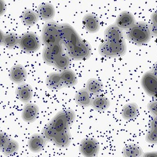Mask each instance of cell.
<instances>
[{
    "label": "cell",
    "mask_w": 157,
    "mask_h": 157,
    "mask_svg": "<svg viewBox=\"0 0 157 157\" xmlns=\"http://www.w3.org/2000/svg\"><path fill=\"white\" fill-rule=\"evenodd\" d=\"M16 93L18 99L24 103L29 102L32 98L33 95L32 88L27 84H24L18 86Z\"/></svg>",
    "instance_id": "5bb4252c"
},
{
    "label": "cell",
    "mask_w": 157,
    "mask_h": 157,
    "mask_svg": "<svg viewBox=\"0 0 157 157\" xmlns=\"http://www.w3.org/2000/svg\"><path fill=\"white\" fill-rule=\"evenodd\" d=\"M42 57L44 61L49 65H53L54 57L49 47L46 46L44 49L42 54Z\"/></svg>",
    "instance_id": "f546056e"
},
{
    "label": "cell",
    "mask_w": 157,
    "mask_h": 157,
    "mask_svg": "<svg viewBox=\"0 0 157 157\" xmlns=\"http://www.w3.org/2000/svg\"><path fill=\"white\" fill-rule=\"evenodd\" d=\"M92 95L86 88L80 90L76 93L75 97L76 103L79 106L88 107L91 105L93 98Z\"/></svg>",
    "instance_id": "9a60e30c"
},
{
    "label": "cell",
    "mask_w": 157,
    "mask_h": 157,
    "mask_svg": "<svg viewBox=\"0 0 157 157\" xmlns=\"http://www.w3.org/2000/svg\"><path fill=\"white\" fill-rule=\"evenodd\" d=\"M42 41L46 46L62 42L59 25L53 21L47 23L42 30Z\"/></svg>",
    "instance_id": "5b68a950"
},
{
    "label": "cell",
    "mask_w": 157,
    "mask_h": 157,
    "mask_svg": "<svg viewBox=\"0 0 157 157\" xmlns=\"http://www.w3.org/2000/svg\"><path fill=\"white\" fill-rule=\"evenodd\" d=\"M46 83L48 88L54 90L60 89L64 87L60 74L57 73H52L48 74Z\"/></svg>",
    "instance_id": "d6986e66"
},
{
    "label": "cell",
    "mask_w": 157,
    "mask_h": 157,
    "mask_svg": "<svg viewBox=\"0 0 157 157\" xmlns=\"http://www.w3.org/2000/svg\"><path fill=\"white\" fill-rule=\"evenodd\" d=\"M80 150L82 154L85 157H95L99 151V144L96 139L86 138L81 142Z\"/></svg>",
    "instance_id": "ba28073f"
},
{
    "label": "cell",
    "mask_w": 157,
    "mask_h": 157,
    "mask_svg": "<svg viewBox=\"0 0 157 157\" xmlns=\"http://www.w3.org/2000/svg\"><path fill=\"white\" fill-rule=\"evenodd\" d=\"M147 108L153 117H157V101L149 103L147 105Z\"/></svg>",
    "instance_id": "4dcf8cb0"
},
{
    "label": "cell",
    "mask_w": 157,
    "mask_h": 157,
    "mask_svg": "<svg viewBox=\"0 0 157 157\" xmlns=\"http://www.w3.org/2000/svg\"><path fill=\"white\" fill-rule=\"evenodd\" d=\"M144 157H157V151H152V152H147L144 153Z\"/></svg>",
    "instance_id": "e575fe53"
},
{
    "label": "cell",
    "mask_w": 157,
    "mask_h": 157,
    "mask_svg": "<svg viewBox=\"0 0 157 157\" xmlns=\"http://www.w3.org/2000/svg\"><path fill=\"white\" fill-rule=\"evenodd\" d=\"M55 9L51 3H44L40 4L38 9L39 18L44 20L52 19L55 15Z\"/></svg>",
    "instance_id": "2e32d148"
},
{
    "label": "cell",
    "mask_w": 157,
    "mask_h": 157,
    "mask_svg": "<svg viewBox=\"0 0 157 157\" xmlns=\"http://www.w3.org/2000/svg\"><path fill=\"white\" fill-rule=\"evenodd\" d=\"M127 46L125 40L113 41H107L99 46V52L101 56L106 58H117L125 54Z\"/></svg>",
    "instance_id": "277c9868"
},
{
    "label": "cell",
    "mask_w": 157,
    "mask_h": 157,
    "mask_svg": "<svg viewBox=\"0 0 157 157\" xmlns=\"http://www.w3.org/2000/svg\"><path fill=\"white\" fill-rule=\"evenodd\" d=\"M19 39L16 34L14 33H9L4 34L3 44L8 48H13L17 45Z\"/></svg>",
    "instance_id": "f1b7e54d"
},
{
    "label": "cell",
    "mask_w": 157,
    "mask_h": 157,
    "mask_svg": "<svg viewBox=\"0 0 157 157\" xmlns=\"http://www.w3.org/2000/svg\"><path fill=\"white\" fill-rule=\"evenodd\" d=\"M70 57L66 54H63L55 58L53 65L59 70H66L68 68L70 64Z\"/></svg>",
    "instance_id": "4316f807"
},
{
    "label": "cell",
    "mask_w": 157,
    "mask_h": 157,
    "mask_svg": "<svg viewBox=\"0 0 157 157\" xmlns=\"http://www.w3.org/2000/svg\"><path fill=\"white\" fill-rule=\"evenodd\" d=\"M62 42L69 57L77 61L87 59L90 56L91 48L87 41L83 40L75 30L68 24L59 25Z\"/></svg>",
    "instance_id": "6da1fadb"
},
{
    "label": "cell",
    "mask_w": 157,
    "mask_h": 157,
    "mask_svg": "<svg viewBox=\"0 0 157 157\" xmlns=\"http://www.w3.org/2000/svg\"><path fill=\"white\" fill-rule=\"evenodd\" d=\"M151 25L157 26V10L152 14L151 18Z\"/></svg>",
    "instance_id": "836d02e7"
},
{
    "label": "cell",
    "mask_w": 157,
    "mask_h": 157,
    "mask_svg": "<svg viewBox=\"0 0 157 157\" xmlns=\"http://www.w3.org/2000/svg\"><path fill=\"white\" fill-rule=\"evenodd\" d=\"M75 117L73 110H63L56 114L47 125L58 135L69 131L75 121Z\"/></svg>",
    "instance_id": "7a4b0ae2"
},
{
    "label": "cell",
    "mask_w": 157,
    "mask_h": 157,
    "mask_svg": "<svg viewBox=\"0 0 157 157\" xmlns=\"http://www.w3.org/2000/svg\"><path fill=\"white\" fill-rule=\"evenodd\" d=\"M27 77V72L23 66L16 65L12 66L10 72V78L16 84L22 83Z\"/></svg>",
    "instance_id": "30bf717a"
},
{
    "label": "cell",
    "mask_w": 157,
    "mask_h": 157,
    "mask_svg": "<svg viewBox=\"0 0 157 157\" xmlns=\"http://www.w3.org/2000/svg\"><path fill=\"white\" fill-rule=\"evenodd\" d=\"M60 74L64 87H73L77 83L76 74L71 70L67 69L63 70Z\"/></svg>",
    "instance_id": "44dd1931"
},
{
    "label": "cell",
    "mask_w": 157,
    "mask_h": 157,
    "mask_svg": "<svg viewBox=\"0 0 157 157\" xmlns=\"http://www.w3.org/2000/svg\"><path fill=\"white\" fill-rule=\"evenodd\" d=\"M4 34L2 31L0 30V45L3 43L4 39Z\"/></svg>",
    "instance_id": "8d00e7d4"
},
{
    "label": "cell",
    "mask_w": 157,
    "mask_h": 157,
    "mask_svg": "<svg viewBox=\"0 0 157 157\" xmlns=\"http://www.w3.org/2000/svg\"><path fill=\"white\" fill-rule=\"evenodd\" d=\"M39 112V109L37 105L33 103H28L25 105L23 111L22 117L24 121L31 123L35 121Z\"/></svg>",
    "instance_id": "8fae6325"
},
{
    "label": "cell",
    "mask_w": 157,
    "mask_h": 157,
    "mask_svg": "<svg viewBox=\"0 0 157 157\" xmlns=\"http://www.w3.org/2000/svg\"><path fill=\"white\" fill-rule=\"evenodd\" d=\"M18 44L22 50L28 53L35 52L39 49L40 41L38 36L32 32L25 34L19 39Z\"/></svg>",
    "instance_id": "8992f818"
},
{
    "label": "cell",
    "mask_w": 157,
    "mask_h": 157,
    "mask_svg": "<svg viewBox=\"0 0 157 157\" xmlns=\"http://www.w3.org/2000/svg\"><path fill=\"white\" fill-rule=\"evenodd\" d=\"M8 136L5 133L0 132V150L4 147L6 143L9 140Z\"/></svg>",
    "instance_id": "1f68e13d"
},
{
    "label": "cell",
    "mask_w": 157,
    "mask_h": 157,
    "mask_svg": "<svg viewBox=\"0 0 157 157\" xmlns=\"http://www.w3.org/2000/svg\"><path fill=\"white\" fill-rule=\"evenodd\" d=\"M39 16L38 13L31 10H26L24 11L21 17L23 23L26 26H32L36 23Z\"/></svg>",
    "instance_id": "cb8c5ba5"
},
{
    "label": "cell",
    "mask_w": 157,
    "mask_h": 157,
    "mask_svg": "<svg viewBox=\"0 0 157 157\" xmlns=\"http://www.w3.org/2000/svg\"><path fill=\"white\" fill-rule=\"evenodd\" d=\"M123 156L125 157H140L143 156V149L139 145L136 144H129L123 149Z\"/></svg>",
    "instance_id": "603a6c76"
},
{
    "label": "cell",
    "mask_w": 157,
    "mask_h": 157,
    "mask_svg": "<svg viewBox=\"0 0 157 157\" xmlns=\"http://www.w3.org/2000/svg\"><path fill=\"white\" fill-rule=\"evenodd\" d=\"M133 15L128 11H123L119 15L116 20V25L121 29H129L135 24Z\"/></svg>",
    "instance_id": "4fadbf2b"
},
{
    "label": "cell",
    "mask_w": 157,
    "mask_h": 157,
    "mask_svg": "<svg viewBox=\"0 0 157 157\" xmlns=\"http://www.w3.org/2000/svg\"><path fill=\"white\" fill-rule=\"evenodd\" d=\"M6 6L4 0H0V16L3 15L6 12Z\"/></svg>",
    "instance_id": "d6a6232c"
},
{
    "label": "cell",
    "mask_w": 157,
    "mask_h": 157,
    "mask_svg": "<svg viewBox=\"0 0 157 157\" xmlns=\"http://www.w3.org/2000/svg\"><path fill=\"white\" fill-rule=\"evenodd\" d=\"M105 36L107 41H118L124 39L121 29L116 24L110 26L107 28L105 32Z\"/></svg>",
    "instance_id": "e0dca14e"
},
{
    "label": "cell",
    "mask_w": 157,
    "mask_h": 157,
    "mask_svg": "<svg viewBox=\"0 0 157 157\" xmlns=\"http://www.w3.org/2000/svg\"><path fill=\"white\" fill-rule=\"evenodd\" d=\"M86 89L92 95H97L100 94L103 90V84L97 79H90L87 82Z\"/></svg>",
    "instance_id": "484cf974"
},
{
    "label": "cell",
    "mask_w": 157,
    "mask_h": 157,
    "mask_svg": "<svg viewBox=\"0 0 157 157\" xmlns=\"http://www.w3.org/2000/svg\"><path fill=\"white\" fill-rule=\"evenodd\" d=\"M138 112L139 108L136 103L127 104L122 109V117L125 120H133L137 117Z\"/></svg>",
    "instance_id": "ac0fdd59"
},
{
    "label": "cell",
    "mask_w": 157,
    "mask_h": 157,
    "mask_svg": "<svg viewBox=\"0 0 157 157\" xmlns=\"http://www.w3.org/2000/svg\"><path fill=\"white\" fill-rule=\"evenodd\" d=\"M151 71L157 77V62L154 64Z\"/></svg>",
    "instance_id": "d590c367"
},
{
    "label": "cell",
    "mask_w": 157,
    "mask_h": 157,
    "mask_svg": "<svg viewBox=\"0 0 157 157\" xmlns=\"http://www.w3.org/2000/svg\"><path fill=\"white\" fill-rule=\"evenodd\" d=\"M146 141L151 144L157 143V117H153L150 122V127L145 137Z\"/></svg>",
    "instance_id": "d4e9b609"
},
{
    "label": "cell",
    "mask_w": 157,
    "mask_h": 157,
    "mask_svg": "<svg viewBox=\"0 0 157 157\" xmlns=\"http://www.w3.org/2000/svg\"><path fill=\"white\" fill-rule=\"evenodd\" d=\"M19 147L18 143L16 141L9 139L2 149V153L6 156H10L15 153Z\"/></svg>",
    "instance_id": "83f0119b"
},
{
    "label": "cell",
    "mask_w": 157,
    "mask_h": 157,
    "mask_svg": "<svg viewBox=\"0 0 157 157\" xmlns=\"http://www.w3.org/2000/svg\"><path fill=\"white\" fill-rule=\"evenodd\" d=\"M127 36L128 38L136 44L142 45L147 43L151 36L150 26L144 22L135 24L128 29Z\"/></svg>",
    "instance_id": "3957f363"
},
{
    "label": "cell",
    "mask_w": 157,
    "mask_h": 157,
    "mask_svg": "<svg viewBox=\"0 0 157 157\" xmlns=\"http://www.w3.org/2000/svg\"><path fill=\"white\" fill-rule=\"evenodd\" d=\"M83 24L85 29L90 33H95L99 30L100 25L99 18L95 15L88 14L83 19Z\"/></svg>",
    "instance_id": "7c38bea8"
},
{
    "label": "cell",
    "mask_w": 157,
    "mask_h": 157,
    "mask_svg": "<svg viewBox=\"0 0 157 157\" xmlns=\"http://www.w3.org/2000/svg\"><path fill=\"white\" fill-rule=\"evenodd\" d=\"M52 142L59 148H64L68 147L71 142V136L69 131L58 134Z\"/></svg>",
    "instance_id": "ffe728a7"
},
{
    "label": "cell",
    "mask_w": 157,
    "mask_h": 157,
    "mask_svg": "<svg viewBox=\"0 0 157 157\" xmlns=\"http://www.w3.org/2000/svg\"><path fill=\"white\" fill-rule=\"evenodd\" d=\"M110 104V101L106 97L98 96L93 99L91 106L96 111H104L109 108Z\"/></svg>",
    "instance_id": "7402d4cb"
},
{
    "label": "cell",
    "mask_w": 157,
    "mask_h": 157,
    "mask_svg": "<svg viewBox=\"0 0 157 157\" xmlns=\"http://www.w3.org/2000/svg\"><path fill=\"white\" fill-rule=\"evenodd\" d=\"M47 141L42 135L34 134L28 140V147L32 152H40L45 147Z\"/></svg>",
    "instance_id": "9c48e42d"
},
{
    "label": "cell",
    "mask_w": 157,
    "mask_h": 157,
    "mask_svg": "<svg viewBox=\"0 0 157 157\" xmlns=\"http://www.w3.org/2000/svg\"><path fill=\"white\" fill-rule=\"evenodd\" d=\"M141 85L146 93L157 100V77L151 71L144 74Z\"/></svg>",
    "instance_id": "52a82bcc"
}]
</instances>
